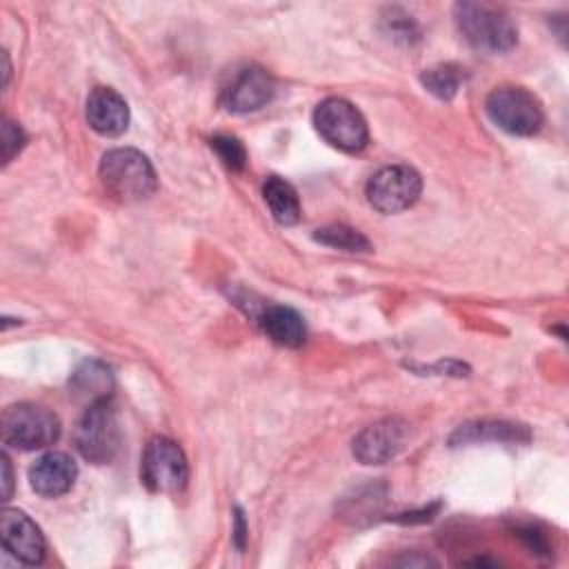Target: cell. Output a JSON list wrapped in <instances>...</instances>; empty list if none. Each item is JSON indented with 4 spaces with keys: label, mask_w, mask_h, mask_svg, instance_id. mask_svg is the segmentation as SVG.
<instances>
[{
    "label": "cell",
    "mask_w": 569,
    "mask_h": 569,
    "mask_svg": "<svg viewBox=\"0 0 569 569\" xmlns=\"http://www.w3.org/2000/svg\"><path fill=\"white\" fill-rule=\"evenodd\" d=\"M453 18L462 38L480 53H507L518 42L516 22L507 11L485 2H458Z\"/></svg>",
    "instance_id": "obj_1"
},
{
    "label": "cell",
    "mask_w": 569,
    "mask_h": 569,
    "mask_svg": "<svg viewBox=\"0 0 569 569\" xmlns=\"http://www.w3.org/2000/svg\"><path fill=\"white\" fill-rule=\"evenodd\" d=\"M100 182L118 202H140L153 196L158 180L144 153L131 147H118L100 160Z\"/></svg>",
    "instance_id": "obj_2"
},
{
    "label": "cell",
    "mask_w": 569,
    "mask_h": 569,
    "mask_svg": "<svg viewBox=\"0 0 569 569\" xmlns=\"http://www.w3.org/2000/svg\"><path fill=\"white\" fill-rule=\"evenodd\" d=\"M120 420L111 398L87 405L76 427V449L93 465H107L120 449Z\"/></svg>",
    "instance_id": "obj_3"
},
{
    "label": "cell",
    "mask_w": 569,
    "mask_h": 569,
    "mask_svg": "<svg viewBox=\"0 0 569 569\" xmlns=\"http://www.w3.org/2000/svg\"><path fill=\"white\" fill-rule=\"evenodd\" d=\"M0 431L4 445L20 451H33L44 449L60 438V420L47 407L18 402L2 411Z\"/></svg>",
    "instance_id": "obj_4"
},
{
    "label": "cell",
    "mask_w": 569,
    "mask_h": 569,
    "mask_svg": "<svg viewBox=\"0 0 569 569\" xmlns=\"http://www.w3.org/2000/svg\"><path fill=\"white\" fill-rule=\"evenodd\" d=\"M487 116L496 127L513 136H533L545 120L540 100L525 87H496L485 102Z\"/></svg>",
    "instance_id": "obj_5"
},
{
    "label": "cell",
    "mask_w": 569,
    "mask_h": 569,
    "mask_svg": "<svg viewBox=\"0 0 569 569\" xmlns=\"http://www.w3.org/2000/svg\"><path fill=\"white\" fill-rule=\"evenodd\" d=\"M316 131L336 149L356 153L365 149L369 129L362 113L345 98H327L313 111Z\"/></svg>",
    "instance_id": "obj_6"
},
{
    "label": "cell",
    "mask_w": 569,
    "mask_h": 569,
    "mask_svg": "<svg viewBox=\"0 0 569 569\" xmlns=\"http://www.w3.org/2000/svg\"><path fill=\"white\" fill-rule=\"evenodd\" d=\"M187 478L189 467L182 449L164 436L151 438L140 462L142 485L153 493H176L187 485Z\"/></svg>",
    "instance_id": "obj_7"
},
{
    "label": "cell",
    "mask_w": 569,
    "mask_h": 569,
    "mask_svg": "<svg viewBox=\"0 0 569 569\" xmlns=\"http://www.w3.org/2000/svg\"><path fill=\"white\" fill-rule=\"evenodd\" d=\"M422 191V178L407 164L382 167L367 182V200L380 213H400L409 209Z\"/></svg>",
    "instance_id": "obj_8"
},
{
    "label": "cell",
    "mask_w": 569,
    "mask_h": 569,
    "mask_svg": "<svg viewBox=\"0 0 569 569\" xmlns=\"http://www.w3.org/2000/svg\"><path fill=\"white\" fill-rule=\"evenodd\" d=\"M409 442V422L391 416L365 427L353 438V456L362 465H385L393 460Z\"/></svg>",
    "instance_id": "obj_9"
},
{
    "label": "cell",
    "mask_w": 569,
    "mask_h": 569,
    "mask_svg": "<svg viewBox=\"0 0 569 569\" xmlns=\"http://www.w3.org/2000/svg\"><path fill=\"white\" fill-rule=\"evenodd\" d=\"M0 536L4 549L20 562L40 565L44 558V536L38 525L20 509H4L0 516Z\"/></svg>",
    "instance_id": "obj_10"
},
{
    "label": "cell",
    "mask_w": 569,
    "mask_h": 569,
    "mask_svg": "<svg viewBox=\"0 0 569 569\" xmlns=\"http://www.w3.org/2000/svg\"><path fill=\"white\" fill-rule=\"evenodd\" d=\"M273 98V80L260 67H247L236 73L222 91V104L231 113H249L262 109Z\"/></svg>",
    "instance_id": "obj_11"
},
{
    "label": "cell",
    "mask_w": 569,
    "mask_h": 569,
    "mask_svg": "<svg viewBox=\"0 0 569 569\" xmlns=\"http://www.w3.org/2000/svg\"><path fill=\"white\" fill-rule=\"evenodd\" d=\"M78 476L76 462L62 451H49L40 456L29 469L31 489L42 498H58L73 487Z\"/></svg>",
    "instance_id": "obj_12"
},
{
    "label": "cell",
    "mask_w": 569,
    "mask_h": 569,
    "mask_svg": "<svg viewBox=\"0 0 569 569\" xmlns=\"http://www.w3.org/2000/svg\"><path fill=\"white\" fill-rule=\"evenodd\" d=\"M84 113L89 127L100 136H120L129 124V107L124 98L109 87H96L89 93Z\"/></svg>",
    "instance_id": "obj_13"
},
{
    "label": "cell",
    "mask_w": 569,
    "mask_h": 569,
    "mask_svg": "<svg viewBox=\"0 0 569 569\" xmlns=\"http://www.w3.org/2000/svg\"><path fill=\"white\" fill-rule=\"evenodd\" d=\"M531 433L525 425L518 422H509V420H476V422H467L460 425L453 436L449 438L451 447H460V445H469V442H485V440H493V442H511V445H525L529 442Z\"/></svg>",
    "instance_id": "obj_14"
},
{
    "label": "cell",
    "mask_w": 569,
    "mask_h": 569,
    "mask_svg": "<svg viewBox=\"0 0 569 569\" xmlns=\"http://www.w3.org/2000/svg\"><path fill=\"white\" fill-rule=\"evenodd\" d=\"M264 333L282 347H300L307 338V327L302 316L287 305H269L258 316Z\"/></svg>",
    "instance_id": "obj_15"
},
{
    "label": "cell",
    "mask_w": 569,
    "mask_h": 569,
    "mask_svg": "<svg viewBox=\"0 0 569 569\" xmlns=\"http://www.w3.org/2000/svg\"><path fill=\"white\" fill-rule=\"evenodd\" d=\"M69 389L76 400H84L87 405L102 398H111V389H113L111 369L98 360H87L73 371L69 380Z\"/></svg>",
    "instance_id": "obj_16"
},
{
    "label": "cell",
    "mask_w": 569,
    "mask_h": 569,
    "mask_svg": "<svg viewBox=\"0 0 569 569\" xmlns=\"http://www.w3.org/2000/svg\"><path fill=\"white\" fill-rule=\"evenodd\" d=\"M262 196H264V202L276 222L296 224L300 220V200H298L296 189L287 180H282L278 176H269L264 180Z\"/></svg>",
    "instance_id": "obj_17"
},
{
    "label": "cell",
    "mask_w": 569,
    "mask_h": 569,
    "mask_svg": "<svg viewBox=\"0 0 569 569\" xmlns=\"http://www.w3.org/2000/svg\"><path fill=\"white\" fill-rule=\"evenodd\" d=\"M462 80H465V73L456 64H438V67L425 69L420 76L422 87L442 100L453 98L458 93V87Z\"/></svg>",
    "instance_id": "obj_18"
},
{
    "label": "cell",
    "mask_w": 569,
    "mask_h": 569,
    "mask_svg": "<svg viewBox=\"0 0 569 569\" xmlns=\"http://www.w3.org/2000/svg\"><path fill=\"white\" fill-rule=\"evenodd\" d=\"M313 238L320 244L342 249V251H369L371 249L369 240L358 229H351L347 224H329V227L316 229Z\"/></svg>",
    "instance_id": "obj_19"
},
{
    "label": "cell",
    "mask_w": 569,
    "mask_h": 569,
    "mask_svg": "<svg viewBox=\"0 0 569 569\" xmlns=\"http://www.w3.org/2000/svg\"><path fill=\"white\" fill-rule=\"evenodd\" d=\"M211 149L220 156V160L231 169V171H242L247 164V151L242 142L233 136H213L211 138Z\"/></svg>",
    "instance_id": "obj_20"
},
{
    "label": "cell",
    "mask_w": 569,
    "mask_h": 569,
    "mask_svg": "<svg viewBox=\"0 0 569 569\" xmlns=\"http://www.w3.org/2000/svg\"><path fill=\"white\" fill-rule=\"evenodd\" d=\"M24 131L18 122L4 118L2 120V162L9 164L13 156L24 147Z\"/></svg>",
    "instance_id": "obj_21"
},
{
    "label": "cell",
    "mask_w": 569,
    "mask_h": 569,
    "mask_svg": "<svg viewBox=\"0 0 569 569\" xmlns=\"http://www.w3.org/2000/svg\"><path fill=\"white\" fill-rule=\"evenodd\" d=\"M389 31H391L393 38H402V40H409L411 36H418V29H416L413 20H409V16H393L391 13Z\"/></svg>",
    "instance_id": "obj_22"
},
{
    "label": "cell",
    "mask_w": 569,
    "mask_h": 569,
    "mask_svg": "<svg viewBox=\"0 0 569 569\" xmlns=\"http://www.w3.org/2000/svg\"><path fill=\"white\" fill-rule=\"evenodd\" d=\"M518 536L536 551V553H542V551H547V540H545V536L542 533H538L536 529H531V527H525V529H518Z\"/></svg>",
    "instance_id": "obj_23"
},
{
    "label": "cell",
    "mask_w": 569,
    "mask_h": 569,
    "mask_svg": "<svg viewBox=\"0 0 569 569\" xmlns=\"http://www.w3.org/2000/svg\"><path fill=\"white\" fill-rule=\"evenodd\" d=\"M236 547L242 549L244 547V538H247V527H244V516L242 511L236 507Z\"/></svg>",
    "instance_id": "obj_24"
},
{
    "label": "cell",
    "mask_w": 569,
    "mask_h": 569,
    "mask_svg": "<svg viewBox=\"0 0 569 569\" xmlns=\"http://www.w3.org/2000/svg\"><path fill=\"white\" fill-rule=\"evenodd\" d=\"M393 565H402V567H427V565H436L431 558L427 556H405L393 560Z\"/></svg>",
    "instance_id": "obj_25"
},
{
    "label": "cell",
    "mask_w": 569,
    "mask_h": 569,
    "mask_svg": "<svg viewBox=\"0 0 569 569\" xmlns=\"http://www.w3.org/2000/svg\"><path fill=\"white\" fill-rule=\"evenodd\" d=\"M2 482H4V493H2V498L9 500V498H11L13 480H11V467H9V458H7V456H2Z\"/></svg>",
    "instance_id": "obj_26"
}]
</instances>
